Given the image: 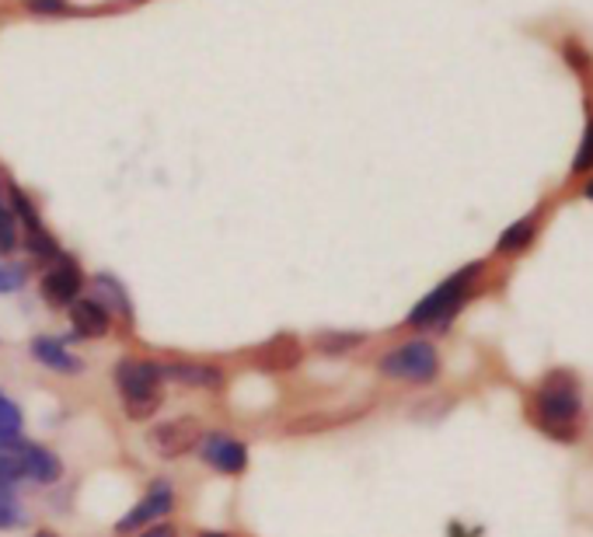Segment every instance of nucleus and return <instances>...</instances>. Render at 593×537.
Returning <instances> with one entry per match:
<instances>
[{"label":"nucleus","mask_w":593,"mask_h":537,"mask_svg":"<svg viewBox=\"0 0 593 537\" xmlns=\"http://www.w3.org/2000/svg\"><path fill=\"white\" fill-rule=\"evenodd\" d=\"M534 416L542 422L545 433L572 440L577 437V426L583 416V402H580V384L566 378V373H555L545 381V387L534 395Z\"/></svg>","instance_id":"1"},{"label":"nucleus","mask_w":593,"mask_h":537,"mask_svg":"<svg viewBox=\"0 0 593 537\" xmlns=\"http://www.w3.org/2000/svg\"><path fill=\"white\" fill-rule=\"evenodd\" d=\"M478 273H482V265L472 262V265H464L461 273H454L451 279H443L434 294L423 297L416 308L408 311L405 325H408V329H443L447 321H451V318L461 311V303L469 300L472 283L478 279Z\"/></svg>","instance_id":"2"},{"label":"nucleus","mask_w":593,"mask_h":537,"mask_svg":"<svg viewBox=\"0 0 593 537\" xmlns=\"http://www.w3.org/2000/svg\"><path fill=\"white\" fill-rule=\"evenodd\" d=\"M377 370L391 381H408V384H429L440 373V356L437 349L426 343V338H416V343H405L399 349H391L381 356Z\"/></svg>","instance_id":"3"},{"label":"nucleus","mask_w":593,"mask_h":537,"mask_svg":"<svg viewBox=\"0 0 593 537\" xmlns=\"http://www.w3.org/2000/svg\"><path fill=\"white\" fill-rule=\"evenodd\" d=\"M171 510H175V486H171L168 478H154V481H151V489L143 492L140 503L116 524V534H119V537L140 534L147 524L165 521V516H171Z\"/></svg>","instance_id":"4"},{"label":"nucleus","mask_w":593,"mask_h":537,"mask_svg":"<svg viewBox=\"0 0 593 537\" xmlns=\"http://www.w3.org/2000/svg\"><path fill=\"white\" fill-rule=\"evenodd\" d=\"M147 440H151V446L157 451V457L175 461V457L192 454L195 446H200V440H203V426H200V419H192V416L168 419V422L154 426Z\"/></svg>","instance_id":"5"},{"label":"nucleus","mask_w":593,"mask_h":537,"mask_svg":"<svg viewBox=\"0 0 593 537\" xmlns=\"http://www.w3.org/2000/svg\"><path fill=\"white\" fill-rule=\"evenodd\" d=\"M81 290H84V273L74 259L60 255L57 262H49L46 276L39 283V294L49 308H70L74 300H81Z\"/></svg>","instance_id":"6"},{"label":"nucleus","mask_w":593,"mask_h":537,"mask_svg":"<svg viewBox=\"0 0 593 537\" xmlns=\"http://www.w3.org/2000/svg\"><path fill=\"white\" fill-rule=\"evenodd\" d=\"M195 451L217 475H245L248 468V446L235 433H203Z\"/></svg>","instance_id":"7"},{"label":"nucleus","mask_w":593,"mask_h":537,"mask_svg":"<svg viewBox=\"0 0 593 537\" xmlns=\"http://www.w3.org/2000/svg\"><path fill=\"white\" fill-rule=\"evenodd\" d=\"M112 378H116L122 402L161 395V370L154 360H119Z\"/></svg>","instance_id":"8"},{"label":"nucleus","mask_w":593,"mask_h":537,"mask_svg":"<svg viewBox=\"0 0 593 537\" xmlns=\"http://www.w3.org/2000/svg\"><path fill=\"white\" fill-rule=\"evenodd\" d=\"M92 300L98 303V308L112 318V325L119 321L122 329H133V300H130V294H126V286L116 279V276H109V273H98L95 279H92Z\"/></svg>","instance_id":"9"},{"label":"nucleus","mask_w":593,"mask_h":537,"mask_svg":"<svg viewBox=\"0 0 593 537\" xmlns=\"http://www.w3.org/2000/svg\"><path fill=\"white\" fill-rule=\"evenodd\" d=\"M300 360H304V346L290 332H280L256 349V367L265 373H286V370L300 367Z\"/></svg>","instance_id":"10"},{"label":"nucleus","mask_w":593,"mask_h":537,"mask_svg":"<svg viewBox=\"0 0 593 537\" xmlns=\"http://www.w3.org/2000/svg\"><path fill=\"white\" fill-rule=\"evenodd\" d=\"M161 381H175L186 387H203V391H221L224 387V370L213 363H192V360H175V363H157Z\"/></svg>","instance_id":"11"},{"label":"nucleus","mask_w":593,"mask_h":537,"mask_svg":"<svg viewBox=\"0 0 593 537\" xmlns=\"http://www.w3.org/2000/svg\"><path fill=\"white\" fill-rule=\"evenodd\" d=\"M17 461H22V472H25V481H35V486H52V481L63 478V461L46 451L43 443H22L17 446Z\"/></svg>","instance_id":"12"},{"label":"nucleus","mask_w":593,"mask_h":537,"mask_svg":"<svg viewBox=\"0 0 593 537\" xmlns=\"http://www.w3.org/2000/svg\"><path fill=\"white\" fill-rule=\"evenodd\" d=\"M28 353L39 360L46 370H52V373H63V378H74V373H81L84 370V360L78 353H70L67 349V343L63 338H57V335H35L32 338V346H28Z\"/></svg>","instance_id":"13"},{"label":"nucleus","mask_w":593,"mask_h":537,"mask_svg":"<svg viewBox=\"0 0 593 537\" xmlns=\"http://www.w3.org/2000/svg\"><path fill=\"white\" fill-rule=\"evenodd\" d=\"M70 325L78 338H105L112 332V318L105 314L92 297H81L70 303Z\"/></svg>","instance_id":"14"},{"label":"nucleus","mask_w":593,"mask_h":537,"mask_svg":"<svg viewBox=\"0 0 593 537\" xmlns=\"http://www.w3.org/2000/svg\"><path fill=\"white\" fill-rule=\"evenodd\" d=\"M356 416H359V408H356V411H315V416L294 419L290 426H286V433H294V437H315V433H325V429H332V426L353 422Z\"/></svg>","instance_id":"15"},{"label":"nucleus","mask_w":593,"mask_h":537,"mask_svg":"<svg viewBox=\"0 0 593 537\" xmlns=\"http://www.w3.org/2000/svg\"><path fill=\"white\" fill-rule=\"evenodd\" d=\"M28 513L22 506V499H17V486L0 478V530H17L25 527Z\"/></svg>","instance_id":"16"},{"label":"nucleus","mask_w":593,"mask_h":537,"mask_svg":"<svg viewBox=\"0 0 593 537\" xmlns=\"http://www.w3.org/2000/svg\"><path fill=\"white\" fill-rule=\"evenodd\" d=\"M364 343H367L364 332H321V335H315V349L321 356H346L349 349L364 346Z\"/></svg>","instance_id":"17"},{"label":"nucleus","mask_w":593,"mask_h":537,"mask_svg":"<svg viewBox=\"0 0 593 537\" xmlns=\"http://www.w3.org/2000/svg\"><path fill=\"white\" fill-rule=\"evenodd\" d=\"M531 238H534V217H524V220H517L513 227L502 230L499 252H502V255H513V252H520V248H527Z\"/></svg>","instance_id":"18"},{"label":"nucleus","mask_w":593,"mask_h":537,"mask_svg":"<svg viewBox=\"0 0 593 537\" xmlns=\"http://www.w3.org/2000/svg\"><path fill=\"white\" fill-rule=\"evenodd\" d=\"M25 244H28V252H32L35 259H43V262H57V259L63 255V252H60V244H57V238H52L46 227L28 230Z\"/></svg>","instance_id":"19"},{"label":"nucleus","mask_w":593,"mask_h":537,"mask_svg":"<svg viewBox=\"0 0 593 537\" xmlns=\"http://www.w3.org/2000/svg\"><path fill=\"white\" fill-rule=\"evenodd\" d=\"M14 248H17V220L4 195V182H0V252H14Z\"/></svg>","instance_id":"20"},{"label":"nucleus","mask_w":593,"mask_h":537,"mask_svg":"<svg viewBox=\"0 0 593 537\" xmlns=\"http://www.w3.org/2000/svg\"><path fill=\"white\" fill-rule=\"evenodd\" d=\"M161 405H165V398H161V395H151V398H133V402H122V411H126V419L143 422V419L157 416V408H161Z\"/></svg>","instance_id":"21"},{"label":"nucleus","mask_w":593,"mask_h":537,"mask_svg":"<svg viewBox=\"0 0 593 537\" xmlns=\"http://www.w3.org/2000/svg\"><path fill=\"white\" fill-rule=\"evenodd\" d=\"M28 279L25 265H14V262H0V294H14L22 290Z\"/></svg>","instance_id":"22"},{"label":"nucleus","mask_w":593,"mask_h":537,"mask_svg":"<svg viewBox=\"0 0 593 537\" xmlns=\"http://www.w3.org/2000/svg\"><path fill=\"white\" fill-rule=\"evenodd\" d=\"M0 478L11 481V486L25 481V472H22V461H17V454H0Z\"/></svg>","instance_id":"23"},{"label":"nucleus","mask_w":593,"mask_h":537,"mask_svg":"<svg viewBox=\"0 0 593 537\" xmlns=\"http://www.w3.org/2000/svg\"><path fill=\"white\" fill-rule=\"evenodd\" d=\"M593 168V122L586 127V136H583V147L577 154V160H572V171H586Z\"/></svg>","instance_id":"24"},{"label":"nucleus","mask_w":593,"mask_h":537,"mask_svg":"<svg viewBox=\"0 0 593 537\" xmlns=\"http://www.w3.org/2000/svg\"><path fill=\"white\" fill-rule=\"evenodd\" d=\"M25 8L35 14H60L67 11V0H25Z\"/></svg>","instance_id":"25"},{"label":"nucleus","mask_w":593,"mask_h":537,"mask_svg":"<svg viewBox=\"0 0 593 537\" xmlns=\"http://www.w3.org/2000/svg\"><path fill=\"white\" fill-rule=\"evenodd\" d=\"M137 537H178V527L175 524H154V527H143Z\"/></svg>","instance_id":"26"},{"label":"nucleus","mask_w":593,"mask_h":537,"mask_svg":"<svg viewBox=\"0 0 593 537\" xmlns=\"http://www.w3.org/2000/svg\"><path fill=\"white\" fill-rule=\"evenodd\" d=\"M566 57H569V63H572V67H586L583 49H577V46H566Z\"/></svg>","instance_id":"27"},{"label":"nucleus","mask_w":593,"mask_h":537,"mask_svg":"<svg viewBox=\"0 0 593 537\" xmlns=\"http://www.w3.org/2000/svg\"><path fill=\"white\" fill-rule=\"evenodd\" d=\"M200 537H235V534H224V530H206V534H200Z\"/></svg>","instance_id":"28"},{"label":"nucleus","mask_w":593,"mask_h":537,"mask_svg":"<svg viewBox=\"0 0 593 537\" xmlns=\"http://www.w3.org/2000/svg\"><path fill=\"white\" fill-rule=\"evenodd\" d=\"M35 537H60V534H52V530H35Z\"/></svg>","instance_id":"29"},{"label":"nucleus","mask_w":593,"mask_h":537,"mask_svg":"<svg viewBox=\"0 0 593 537\" xmlns=\"http://www.w3.org/2000/svg\"><path fill=\"white\" fill-rule=\"evenodd\" d=\"M586 200H593V182H586Z\"/></svg>","instance_id":"30"}]
</instances>
